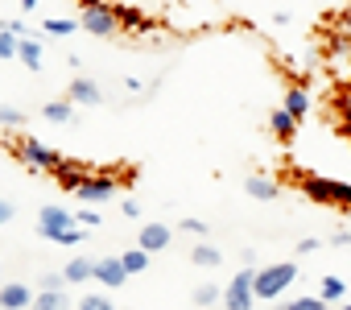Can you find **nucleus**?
Returning a JSON list of instances; mask_svg holds the SVG:
<instances>
[{
	"instance_id": "f8f14e48",
	"label": "nucleus",
	"mask_w": 351,
	"mask_h": 310,
	"mask_svg": "<svg viewBox=\"0 0 351 310\" xmlns=\"http://www.w3.org/2000/svg\"><path fill=\"white\" fill-rule=\"evenodd\" d=\"M269 132H273L277 141H293V132H298V116H293V112L281 104V108L269 116Z\"/></svg>"
},
{
	"instance_id": "5701e85b",
	"label": "nucleus",
	"mask_w": 351,
	"mask_h": 310,
	"mask_svg": "<svg viewBox=\"0 0 351 310\" xmlns=\"http://www.w3.org/2000/svg\"><path fill=\"white\" fill-rule=\"evenodd\" d=\"M318 294H322L326 302H343V298H347V285H343L339 277H322V281H318Z\"/></svg>"
},
{
	"instance_id": "393cba45",
	"label": "nucleus",
	"mask_w": 351,
	"mask_h": 310,
	"mask_svg": "<svg viewBox=\"0 0 351 310\" xmlns=\"http://www.w3.org/2000/svg\"><path fill=\"white\" fill-rule=\"evenodd\" d=\"M38 310H58V306H66V294L62 289H38V302H34Z\"/></svg>"
},
{
	"instance_id": "7c9ffc66",
	"label": "nucleus",
	"mask_w": 351,
	"mask_h": 310,
	"mask_svg": "<svg viewBox=\"0 0 351 310\" xmlns=\"http://www.w3.org/2000/svg\"><path fill=\"white\" fill-rule=\"evenodd\" d=\"M75 224H83V228L91 232V228H99V211H91V203H87V211H79V215H75Z\"/></svg>"
},
{
	"instance_id": "473e14b6",
	"label": "nucleus",
	"mask_w": 351,
	"mask_h": 310,
	"mask_svg": "<svg viewBox=\"0 0 351 310\" xmlns=\"http://www.w3.org/2000/svg\"><path fill=\"white\" fill-rule=\"evenodd\" d=\"M318 244H322V240H314V236H310V240H298V257H310V252H318Z\"/></svg>"
},
{
	"instance_id": "ea45409f",
	"label": "nucleus",
	"mask_w": 351,
	"mask_h": 310,
	"mask_svg": "<svg viewBox=\"0 0 351 310\" xmlns=\"http://www.w3.org/2000/svg\"><path fill=\"white\" fill-rule=\"evenodd\" d=\"M21 9H25V13H29V9H38V0H21Z\"/></svg>"
},
{
	"instance_id": "bb28decb",
	"label": "nucleus",
	"mask_w": 351,
	"mask_h": 310,
	"mask_svg": "<svg viewBox=\"0 0 351 310\" xmlns=\"http://www.w3.org/2000/svg\"><path fill=\"white\" fill-rule=\"evenodd\" d=\"M79 240H87V228H83V224H75V228H66V232H62V236H58L54 244H62V248H75Z\"/></svg>"
},
{
	"instance_id": "dca6fc26",
	"label": "nucleus",
	"mask_w": 351,
	"mask_h": 310,
	"mask_svg": "<svg viewBox=\"0 0 351 310\" xmlns=\"http://www.w3.org/2000/svg\"><path fill=\"white\" fill-rule=\"evenodd\" d=\"M244 191H248L252 199H265V203L281 195V187H277L273 178H265V174H252V178H244Z\"/></svg>"
},
{
	"instance_id": "423d86ee",
	"label": "nucleus",
	"mask_w": 351,
	"mask_h": 310,
	"mask_svg": "<svg viewBox=\"0 0 351 310\" xmlns=\"http://www.w3.org/2000/svg\"><path fill=\"white\" fill-rule=\"evenodd\" d=\"M116 191H120V178H112V174H87L83 182H79V199L83 203H91V207H99V203H108V199H116Z\"/></svg>"
},
{
	"instance_id": "4c0bfd02",
	"label": "nucleus",
	"mask_w": 351,
	"mask_h": 310,
	"mask_svg": "<svg viewBox=\"0 0 351 310\" xmlns=\"http://www.w3.org/2000/svg\"><path fill=\"white\" fill-rule=\"evenodd\" d=\"M330 244H335V248H351V232H335Z\"/></svg>"
},
{
	"instance_id": "f3484780",
	"label": "nucleus",
	"mask_w": 351,
	"mask_h": 310,
	"mask_svg": "<svg viewBox=\"0 0 351 310\" xmlns=\"http://www.w3.org/2000/svg\"><path fill=\"white\" fill-rule=\"evenodd\" d=\"M62 277H66V285H79V281L95 277V261H91V257H75V261L62 269Z\"/></svg>"
},
{
	"instance_id": "a211bd4d",
	"label": "nucleus",
	"mask_w": 351,
	"mask_h": 310,
	"mask_svg": "<svg viewBox=\"0 0 351 310\" xmlns=\"http://www.w3.org/2000/svg\"><path fill=\"white\" fill-rule=\"evenodd\" d=\"M29 71H42V42H38V34H25L21 38V54H17Z\"/></svg>"
},
{
	"instance_id": "a878e982",
	"label": "nucleus",
	"mask_w": 351,
	"mask_h": 310,
	"mask_svg": "<svg viewBox=\"0 0 351 310\" xmlns=\"http://www.w3.org/2000/svg\"><path fill=\"white\" fill-rule=\"evenodd\" d=\"M0 128H25V112H21V108H9V104H0Z\"/></svg>"
},
{
	"instance_id": "6e6552de",
	"label": "nucleus",
	"mask_w": 351,
	"mask_h": 310,
	"mask_svg": "<svg viewBox=\"0 0 351 310\" xmlns=\"http://www.w3.org/2000/svg\"><path fill=\"white\" fill-rule=\"evenodd\" d=\"M124 277H128V269H124L120 257H104V261H95V281H99L104 289H120Z\"/></svg>"
},
{
	"instance_id": "20e7f679",
	"label": "nucleus",
	"mask_w": 351,
	"mask_h": 310,
	"mask_svg": "<svg viewBox=\"0 0 351 310\" xmlns=\"http://www.w3.org/2000/svg\"><path fill=\"white\" fill-rule=\"evenodd\" d=\"M79 25L95 38H116L120 34V17H116V5H108V0H91V5H83L79 13Z\"/></svg>"
},
{
	"instance_id": "4468645a",
	"label": "nucleus",
	"mask_w": 351,
	"mask_h": 310,
	"mask_svg": "<svg viewBox=\"0 0 351 310\" xmlns=\"http://www.w3.org/2000/svg\"><path fill=\"white\" fill-rule=\"evenodd\" d=\"M42 116L50 120V124H71L75 120V99L66 95V99H50L46 108H42Z\"/></svg>"
},
{
	"instance_id": "9d476101",
	"label": "nucleus",
	"mask_w": 351,
	"mask_h": 310,
	"mask_svg": "<svg viewBox=\"0 0 351 310\" xmlns=\"http://www.w3.org/2000/svg\"><path fill=\"white\" fill-rule=\"evenodd\" d=\"M116 17H120V29H132V34H145V38L157 34V25H153L136 5H116Z\"/></svg>"
},
{
	"instance_id": "c85d7f7f",
	"label": "nucleus",
	"mask_w": 351,
	"mask_h": 310,
	"mask_svg": "<svg viewBox=\"0 0 351 310\" xmlns=\"http://www.w3.org/2000/svg\"><path fill=\"white\" fill-rule=\"evenodd\" d=\"M322 306H326L322 294H318V298H293V302H289V310H322Z\"/></svg>"
},
{
	"instance_id": "2eb2a0df",
	"label": "nucleus",
	"mask_w": 351,
	"mask_h": 310,
	"mask_svg": "<svg viewBox=\"0 0 351 310\" xmlns=\"http://www.w3.org/2000/svg\"><path fill=\"white\" fill-rule=\"evenodd\" d=\"M54 178H58V182H62L66 191H79V182L87 178V170H83L79 162H71V158H62V162H58V170H54Z\"/></svg>"
},
{
	"instance_id": "c9c22d12",
	"label": "nucleus",
	"mask_w": 351,
	"mask_h": 310,
	"mask_svg": "<svg viewBox=\"0 0 351 310\" xmlns=\"http://www.w3.org/2000/svg\"><path fill=\"white\" fill-rule=\"evenodd\" d=\"M120 211H124V219H136V215H141V203H136V199H124Z\"/></svg>"
},
{
	"instance_id": "7ed1b4c3",
	"label": "nucleus",
	"mask_w": 351,
	"mask_h": 310,
	"mask_svg": "<svg viewBox=\"0 0 351 310\" xmlns=\"http://www.w3.org/2000/svg\"><path fill=\"white\" fill-rule=\"evenodd\" d=\"M293 281H298V265H293V261H281V265L261 269V273H256V281H252V289H256V298H261V302H273V298H281Z\"/></svg>"
},
{
	"instance_id": "c756f323",
	"label": "nucleus",
	"mask_w": 351,
	"mask_h": 310,
	"mask_svg": "<svg viewBox=\"0 0 351 310\" xmlns=\"http://www.w3.org/2000/svg\"><path fill=\"white\" fill-rule=\"evenodd\" d=\"M79 306H83V310H112V302H108L104 294H87V298H83Z\"/></svg>"
},
{
	"instance_id": "1a4fd4ad",
	"label": "nucleus",
	"mask_w": 351,
	"mask_h": 310,
	"mask_svg": "<svg viewBox=\"0 0 351 310\" xmlns=\"http://www.w3.org/2000/svg\"><path fill=\"white\" fill-rule=\"evenodd\" d=\"M34 302H38V294L25 281H5L0 285V306L5 310H21V306H34Z\"/></svg>"
},
{
	"instance_id": "72a5a7b5",
	"label": "nucleus",
	"mask_w": 351,
	"mask_h": 310,
	"mask_svg": "<svg viewBox=\"0 0 351 310\" xmlns=\"http://www.w3.org/2000/svg\"><path fill=\"white\" fill-rule=\"evenodd\" d=\"M66 285V277H58V273H46L42 277V289H62Z\"/></svg>"
},
{
	"instance_id": "e433bc0d",
	"label": "nucleus",
	"mask_w": 351,
	"mask_h": 310,
	"mask_svg": "<svg viewBox=\"0 0 351 310\" xmlns=\"http://www.w3.org/2000/svg\"><path fill=\"white\" fill-rule=\"evenodd\" d=\"M13 215H17V207H13V203H9V199H0V224H9V219H13Z\"/></svg>"
},
{
	"instance_id": "ddd939ff",
	"label": "nucleus",
	"mask_w": 351,
	"mask_h": 310,
	"mask_svg": "<svg viewBox=\"0 0 351 310\" xmlns=\"http://www.w3.org/2000/svg\"><path fill=\"white\" fill-rule=\"evenodd\" d=\"M136 244L149 248V252H161V248H169V228L165 224H145L141 236H136Z\"/></svg>"
},
{
	"instance_id": "4be33fe9",
	"label": "nucleus",
	"mask_w": 351,
	"mask_h": 310,
	"mask_svg": "<svg viewBox=\"0 0 351 310\" xmlns=\"http://www.w3.org/2000/svg\"><path fill=\"white\" fill-rule=\"evenodd\" d=\"M149 257H153V252L136 244V248H128L120 261H124V269H128V273H145V269H149Z\"/></svg>"
},
{
	"instance_id": "6ab92c4d",
	"label": "nucleus",
	"mask_w": 351,
	"mask_h": 310,
	"mask_svg": "<svg viewBox=\"0 0 351 310\" xmlns=\"http://www.w3.org/2000/svg\"><path fill=\"white\" fill-rule=\"evenodd\" d=\"M191 261H195L199 269H219V265H223V252H219L215 244H195V248H191Z\"/></svg>"
},
{
	"instance_id": "cd10ccee",
	"label": "nucleus",
	"mask_w": 351,
	"mask_h": 310,
	"mask_svg": "<svg viewBox=\"0 0 351 310\" xmlns=\"http://www.w3.org/2000/svg\"><path fill=\"white\" fill-rule=\"evenodd\" d=\"M219 298H223V289H219V285H211V281L195 289V302H199V306H211V302H219Z\"/></svg>"
},
{
	"instance_id": "f257e3e1",
	"label": "nucleus",
	"mask_w": 351,
	"mask_h": 310,
	"mask_svg": "<svg viewBox=\"0 0 351 310\" xmlns=\"http://www.w3.org/2000/svg\"><path fill=\"white\" fill-rule=\"evenodd\" d=\"M13 153H17V162H21L29 174H54L58 162H62V153H54V149H50L46 141H38V136L13 141Z\"/></svg>"
},
{
	"instance_id": "2f4dec72",
	"label": "nucleus",
	"mask_w": 351,
	"mask_h": 310,
	"mask_svg": "<svg viewBox=\"0 0 351 310\" xmlns=\"http://www.w3.org/2000/svg\"><path fill=\"white\" fill-rule=\"evenodd\" d=\"M182 228H186V232H195V236H207V224H203V219H191V215H186V219H182Z\"/></svg>"
},
{
	"instance_id": "b1692460",
	"label": "nucleus",
	"mask_w": 351,
	"mask_h": 310,
	"mask_svg": "<svg viewBox=\"0 0 351 310\" xmlns=\"http://www.w3.org/2000/svg\"><path fill=\"white\" fill-rule=\"evenodd\" d=\"M17 54H21V38L0 25V58H17Z\"/></svg>"
},
{
	"instance_id": "58836bf2",
	"label": "nucleus",
	"mask_w": 351,
	"mask_h": 310,
	"mask_svg": "<svg viewBox=\"0 0 351 310\" xmlns=\"http://www.w3.org/2000/svg\"><path fill=\"white\" fill-rule=\"evenodd\" d=\"M5 29H13V34H17V38H25V34H29V29H25V21H9V25H5Z\"/></svg>"
},
{
	"instance_id": "f03ea898",
	"label": "nucleus",
	"mask_w": 351,
	"mask_h": 310,
	"mask_svg": "<svg viewBox=\"0 0 351 310\" xmlns=\"http://www.w3.org/2000/svg\"><path fill=\"white\" fill-rule=\"evenodd\" d=\"M302 195L310 203H322V207H351V182H339V178L306 174L302 178Z\"/></svg>"
},
{
	"instance_id": "f704fd0d",
	"label": "nucleus",
	"mask_w": 351,
	"mask_h": 310,
	"mask_svg": "<svg viewBox=\"0 0 351 310\" xmlns=\"http://www.w3.org/2000/svg\"><path fill=\"white\" fill-rule=\"evenodd\" d=\"M339 108H343V120L351 124V83L343 87V99H339Z\"/></svg>"
},
{
	"instance_id": "39448f33",
	"label": "nucleus",
	"mask_w": 351,
	"mask_h": 310,
	"mask_svg": "<svg viewBox=\"0 0 351 310\" xmlns=\"http://www.w3.org/2000/svg\"><path fill=\"white\" fill-rule=\"evenodd\" d=\"M252 281H256V269H252V265H244V269L228 281V289H223V306H228V310H248V306L256 302Z\"/></svg>"
},
{
	"instance_id": "412c9836",
	"label": "nucleus",
	"mask_w": 351,
	"mask_h": 310,
	"mask_svg": "<svg viewBox=\"0 0 351 310\" xmlns=\"http://www.w3.org/2000/svg\"><path fill=\"white\" fill-rule=\"evenodd\" d=\"M285 108H289V112H293V116L302 120V116L310 112V91H306L302 83H293V87L285 91Z\"/></svg>"
},
{
	"instance_id": "9b49d317",
	"label": "nucleus",
	"mask_w": 351,
	"mask_h": 310,
	"mask_svg": "<svg viewBox=\"0 0 351 310\" xmlns=\"http://www.w3.org/2000/svg\"><path fill=\"white\" fill-rule=\"evenodd\" d=\"M66 95H71V99H75L79 108H99V104H104V91H99V87H95V83H91L87 75H75V79H71V91H66Z\"/></svg>"
},
{
	"instance_id": "aec40b11",
	"label": "nucleus",
	"mask_w": 351,
	"mask_h": 310,
	"mask_svg": "<svg viewBox=\"0 0 351 310\" xmlns=\"http://www.w3.org/2000/svg\"><path fill=\"white\" fill-rule=\"evenodd\" d=\"M75 29H83V25L71 21V17H50V21H42V38H71Z\"/></svg>"
},
{
	"instance_id": "0eeeda50",
	"label": "nucleus",
	"mask_w": 351,
	"mask_h": 310,
	"mask_svg": "<svg viewBox=\"0 0 351 310\" xmlns=\"http://www.w3.org/2000/svg\"><path fill=\"white\" fill-rule=\"evenodd\" d=\"M66 228H75V215L66 207H42L38 211V236L42 240H58Z\"/></svg>"
}]
</instances>
